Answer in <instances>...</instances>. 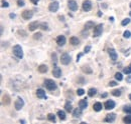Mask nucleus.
Segmentation results:
<instances>
[{
	"mask_svg": "<svg viewBox=\"0 0 131 124\" xmlns=\"http://www.w3.org/2000/svg\"><path fill=\"white\" fill-rule=\"evenodd\" d=\"M22 18L23 19H25V20H29V19H31L33 16V12L31 10H24L23 12H22Z\"/></svg>",
	"mask_w": 131,
	"mask_h": 124,
	"instance_id": "8",
	"label": "nucleus"
},
{
	"mask_svg": "<svg viewBox=\"0 0 131 124\" xmlns=\"http://www.w3.org/2000/svg\"><path fill=\"white\" fill-rule=\"evenodd\" d=\"M123 122L126 124H131V114H129L128 116H125L123 118Z\"/></svg>",
	"mask_w": 131,
	"mask_h": 124,
	"instance_id": "28",
	"label": "nucleus"
},
{
	"mask_svg": "<svg viewBox=\"0 0 131 124\" xmlns=\"http://www.w3.org/2000/svg\"><path fill=\"white\" fill-rule=\"evenodd\" d=\"M96 94H97V89H96V88H90V89H89L88 95H89L90 97H94Z\"/></svg>",
	"mask_w": 131,
	"mask_h": 124,
	"instance_id": "25",
	"label": "nucleus"
},
{
	"mask_svg": "<svg viewBox=\"0 0 131 124\" xmlns=\"http://www.w3.org/2000/svg\"><path fill=\"white\" fill-rule=\"evenodd\" d=\"M36 96L40 99H47V94H46V91L43 89H37L36 90Z\"/></svg>",
	"mask_w": 131,
	"mask_h": 124,
	"instance_id": "14",
	"label": "nucleus"
},
{
	"mask_svg": "<svg viewBox=\"0 0 131 124\" xmlns=\"http://www.w3.org/2000/svg\"><path fill=\"white\" fill-rule=\"evenodd\" d=\"M123 73H125V74H131V66H127V67H125L124 69H123Z\"/></svg>",
	"mask_w": 131,
	"mask_h": 124,
	"instance_id": "32",
	"label": "nucleus"
},
{
	"mask_svg": "<svg viewBox=\"0 0 131 124\" xmlns=\"http://www.w3.org/2000/svg\"><path fill=\"white\" fill-rule=\"evenodd\" d=\"M115 102L113 100H107L106 102H105V104H104V107L105 109H107V110H112L113 108H115Z\"/></svg>",
	"mask_w": 131,
	"mask_h": 124,
	"instance_id": "10",
	"label": "nucleus"
},
{
	"mask_svg": "<svg viewBox=\"0 0 131 124\" xmlns=\"http://www.w3.org/2000/svg\"><path fill=\"white\" fill-rule=\"evenodd\" d=\"M82 70L85 72V73H88V74H91L92 73V69H90L89 67H82Z\"/></svg>",
	"mask_w": 131,
	"mask_h": 124,
	"instance_id": "34",
	"label": "nucleus"
},
{
	"mask_svg": "<svg viewBox=\"0 0 131 124\" xmlns=\"http://www.w3.org/2000/svg\"><path fill=\"white\" fill-rule=\"evenodd\" d=\"M126 82H127V83H131V75L126 77Z\"/></svg>",
	"mask_w": 131,
	"mask_h": 124,
	"instance_id": "44",
	"label": "nucleus"
},
{
	"mask_svg": "<svg viewBox=\"0 0 131 124\" xmlns=\"http://www.w3.org/2000/svg\"><path fill=\"white\" fill-rule=\"evenodd\" d=\"M15 14H13V13H10V14H9V17H10V18H15Z\"/></svg>",
	"mask_w": 131,
	"mask_h": 124,
	"instance_id": "47",
	"label": "nucleus"
},
{
	"mask_svg": "<svg viewBox=\"0 0 131 124\" xmlns=\"http://www.w3.org/2000/svg\"><path fill=\"white\" fill-rule=\"evenodd\" d=\"M130 18H125V19H123L122 20V22H121V25L122 26H126V25H128L129 23H130Z\"/></svg>",
	"mask_w": 131,
	"mask_h": 124,
	"instance_id": "29",
	"label": "nucleus"
},
{
	"mask_svg": "<svg viewBox=\"0 0 131 124\" xmlns=\"http://www.w3.org/2000/svg\"><path fill=\"white\" fill-rule=\"evenodd\" d=\"M129 99L131 100V94H129Z\"/></svg>",
	"mask_w": 131,
	"mask_h": 124,
	"instance_id": "50",
	"label": "nucleus"
},
{
	"mask_svg": "<svg viewBox=\"0 0 131 124\" xmlns=\"http://www.w3.org/2000/svg\"><path fill=\"white\" fill-rule=\"evenodd\" d=\"M123 37L124 38H130L131 37V32L130 31H128V30H126V31H124V33H123Z\"/></svg>",
	"mask_w": 131,
	"mask_h": 124,
	"instance_id": "35",
	"label": "nucleus"
},
{
	"mask_svg": "<svg viewBox=\"0 0 131 124\" xmlns=\"http://www.w3.org/2000/svg\"><path fill=\"white\" fill-rule=\"evenodd\" d=\"M17 5H18L19 7H22V6H24V5H25V2H24V0H17Z\"/></svg>",
	"mask_w": 131,
	"mask_h": 124,
	"instance_id": "39",
	"label": "nucleus"
},
{
	"mask_svg": "<svg viewBox=\"0 0 131 124\" xmlns=\"http://www.w3.org/2000/svg\"><path fill=\"white\" fill-rule=\"evenodd\" d=\"M39 0H30V2L33 3V4H37V2H38Z\"/></svg>",
	"mask_w": 131,
	"mask_h": 124,
	"instance_id": "45",
	"label": "nucleus"
},
{
	"mask_svg": "<svg viewBox=\"0 0 131 124\" xmlns=\"http://www.w3.org/2000/svg\"><path fill=\"white\" fill-rule=\"evenodd\" d=\"M66 41L67 40H66V37L64 35H59L57 38V43L59 46H64L66 44Z\"/></svg>",
	"mask_w": 131,
	"mask_h": 124,
	"instance_id": "11",
	"label": "nucleus"
},
{
	"mask_svg": "<svg viewBox=\"0 0 131 124\" xmlns=\"http://www.w3.org/2000/svg\"><path fill=\"white\" fill-rule=\"evenodd\" d=\"M116 85H117V82H116V81H110V82H109V86H111V87L116 86Z\"/></svg>",
	"mask_w": 131,
	"mask_h": 124,
	"instance_id": "43",
	"label": "nucleus"
},
{
	"mask_svg": "<svg viewBox=\"0 0 131 124\" xmlns=\"http://www.w3.org/2000/svg\"><path fill=\"white\" fill-rule=\"evenodd\" d=\"M90 50H91V46H90V45H88V46H86L84 48V52H85V53L90 52Z\"/></svg>",
	"mask_w": 131,
	"mask_h": 124,
	"instance_id": "42",
	"label": "nucleus"
},
{
	"mask_svg": "<svg viewBox=\"0 0 131 124\" xmlns=\"http://www.w3.org/2000/svg\"><path fill=\"white\" fill-rule=\"evenodd\" d=\"M93 108H94V110H95L96 112H99V111L102 110L103 105H102V103H100V102H96V103L93 105Z\"/></svg>",
	"mask_w": 131,
	"mask_h": 124,
	"instance_id": "22",
	"label": "nucleus"
},
{
	"mask_svg": "<svg viewBox=\"0 0 131 124\" xmlns=\"http://www.w3.org/2000/svg\"><path fill=\"white\" fill-rule=\"evenodd\" d=\"M129 14H130V16H131V11H130V12H129Z\"/></svg>",
	"mask_w": 131,
	"mask_h": 124,
	"instance_id": "51",
	"label": "nucleus"
},
{
	"mask_svg": "<svg viewBox=\"0 0 131 124\" xmlns=\"http://www.w3.org/2000/svg\"><path fill=\"white\" fill-rule=\"evenodd\" d=\"M37 69H38V71H39L40 73H47L48 70H49V69H48V66H47L46 64H41V65H39Z\"/></svg>",
	"mask_w": 131,
	"mask_h": 124,
	"instance_id": "19",
	"label": "nucleus"
},
{
	"mask_svg": "<svg viewBox=\"0 0 131 124\" xmlns=\"http://www.w3.org/2000/svg\"><path fill=\"white\" fill-rule=\"evenodd\" d=\"M68 6H69L70 10H72V11H77L78 10V3L76 2V0H69Z\"/></svg>",
	"mask_w": 131,
	"mask_h": 124,
	"instance_id": "6",
	"label": "nucleus"
},
{
	"mask_svg": "<svg viewBox=\"0 0 131 124\" xmlns=\"http://www.w3.org/2000/svg\"><path fill=\"white\" fill-rule=\"evenodd\" d=\"M38 26H40V24L37 22V21H33L31 23H29V25H28V29L29 31H34Z\"/></svg>",
	"mask_w": 131,
	"mask_h": 124,
	"instance_id": "16",
	"label": "nucleus"
},
{
	"mask_svg": "<svg viewBox=\"0 0 131 124\" xmlns=\"http://www.w3.org/2000/svg\"><path fill=\"white\" fill-rule=\"evenodd\" d=\"M94 27H95V23L93 21H88L85 24V29H87V30H89L91 28H94Z\"/></svg>",
	"mask_w": 131,
	"mask_h": 124,
	"instance_id": "23",
	"label": "nucleus"
},
{
	"mask_svg": "<svg viewBox=\"0 0 131 124\" xmlns=\"http://www.w3.org/2000/svg\"><path fill=\"white\" fill-rule=\"evenodd\" d=\"M107 95H108L107 93H103V94L101 95V97H102V98H105V97H107Z\"/></svg>",
	"mask_w": 131,
	"mask_h": 124,
	"instance_id": "48",
	"label": "nucleus"
},
{
	"mask_svg": "<svg viewBox=\"0 0 131 124\" xmlns=\"http://www.w3.org/2000/svg\"><path fill=\"white\" fill-rule=\"evenodd\" d=\"M52 75L56 78L61 77V76H62V70H61V68L58 67V66H54V68H53V70H52Z\"/></svg>",
	"mask_w": 131,
	"mask_h": 124,
	"instance_id": "12",
	"label": "nucleus"
},
{
	"mask_svg": "<svg viewBox=\"0 0 131 124\" xmlns=\"http://www.w3.org/2000/svg\"><path fill=\"white\" fill-rule=\"evenodd\" d=\"M41 33H35V34H33V39H35V40H39L40 38H41Z\"/></svg>",
	"mask_w": 131,
	"mask_h": 124,
	"instance_id": "37",
	"label": "nucleus"
},
{
	"mask_svg": "<svg viewBox=\"0 0 131 124\" xmlns=\"http://www.w3.org/2000/svg\"><path fill=\"white\" fill-rule=\"evenodd\" d=\"M84 93H85V90H84V89H82V88H80V89H78V90H77V94H78L79 96H82V95H84Z\"/></svg>",
	"mask_w": 131,
	"mask_h": 124,
	"instance_id": "40",
	"label": "nucleus"
},
{
	"mask_svg": "<svg viewBox=\"0 0 131 124\" xmlns=\"http://www.w3.org/2000/svg\"><path fill=\"white\" fill-rule=\"evenodd\" d=\"M45 85H46V87L49 89V91H53V90L57 89V83L51 79L45 80Z\"/></svg>",
	"mask_w": 131,
	"mask_h": 124,
	"instance_id": "1",
	"label": "nucleus"
},
{
	"mask_svg": "<svg viewBox=\"0 0 131 124\" xmlns=\"http://www.w3.org/2000/svg\"><path fill=\"white\" fill-rule=\"evenodd\" d=\"M70 42H71V44H72V45L77 46V45H79L80 40H79V38H78V37H76V36H72V37L70 38Z\"/></svg>",
	"mask_w": 131,
	"mask_h": 124,
	"instance_id": "17",
	"label": "nucleus"
},
{
	"mask_svg": "<svg viewBox=\"0 0 131 124\" xmlns=\"http://www.w3.org/2000/svg\"><path fill=\"white\" fill-rule=\"evenodd\" d=\"M91 9H92V2L90 0H85L83 2V10L86 11V12H88Z\"/></svg>",
	"mask_w": 131,
	"mask_h": 124,
	"instance_id": "7",
	"label": "nucleus"
},
{
	"mask_svg": "<svg viewBox=\"0 0 131 124\" xmlns=\"http://www.w3.org/2000/svg\"><path fill=\"white\" fill-rule=\"evenodd\" d=\"M65 110L67 112H69V113H71L72 111H73V106H72V104L68 101V102H66L65 104Z\"/></svg>",
	"mask_w": 131,
	"mask_h": 124,
	"instance_id": "24",
	"label": "nucleus"
},
{
	"mask_svg": "<svg viewBox=\"0 0 131 124\" xmlns=\"http://www.w3.org/2000/svg\"><path fill=\"white\" fill-rule=\"evenodd\" d=\"M59 7H60V3L58 1H53L49 4V10L50 12H57L59 10Z\"/></svg>",
	"mask_w": 131,
	"mask_h": 124,
	"instance_id": "5",
	"label": "nucleus"
},
{
	"mask_svg": "<svg viewBox=\"0 0 131 124\" xmlns=\"http://www.w3.org/2000/svg\"><path fill=\"white\" fill-rule=\"evenodd\" d=\"M102 32H103V24H98L94 27L93 35H94V37H99V36H101Z\"/></svg>",
	"mask_w": 131,
	"mask_h": 124,
	"instance_id": "3",
	"label": "nucleus"
},
{
	"mask_svg": "<svg viewBox=\"0 0 131 124\" xmlns=\"http://www.w3.org/2000/svg\"><path fill=\"white\" fill-rule=\"evenodd\" d=\"M123 111L127 114H131V106H124L123 107Z\"/></svg>",
	"mask_w": 131,
	"mask_h": 124,
	"instance_id": "36",
	"label": "nucleus"
},
{
	"mask_svg": "<svg viewBox=\"0 0 131 124\" xmlns=\"http://www.w3.org/2000/svg\"><path fill=\"white\" fill-rule=\"evenodd\" d=\"M48 119L50 122H56V115L52 114V113H49L48 114Z\"/></svg>",
	"mask_w": 131,
	"mask_h": 124,
	"instance_id": "27",
	"label": "nucleus"
},
{
	"mask_svg": "<svg viewBox=\"0 0 131 124\" xmlns=\"http://www.w3.org/2000/svg\"><path fill=\"white\" fill-rule=\"evenodd\" d=\"M23 106H24V101H23L22 98L19 97L16 101H15V103H14V107H15L16 110H20Z\"/></svg>",
	"mask_w": 131,
	"mask_h": 124,
	"instance_id": "9",
	"label": "nucleus"
},
{
	"mask_svg": "<svg viewBox=\"0 0 131 124\" xmlns=\"http://www.w3.org/2000/svg\"><path fill=\"white\" fill-rule=\"evenodd\" d=\"M109 55H110V58H111V60L112 61H116L117 60V58H118V55H117V52L115 51L113 48H111V49H109Z\"/></svg>",
	"mask_w": 131,
	"mask_h": 124,
	"instance_id": "15",
	"label": "nucleus"
},
{
	"mask_svg": "<svg viewBox=\"0 0 131 124\" xmlns=\"http://www.w3.org/2000/svg\"><path fill=\"white\" fill-rule=\"evenodd\" d=\"M115 119H116V114L115 113H110V114H108L106 117H105V119H104V121L105 122H114Z\"/></svg>",
	"mask_w": 131,
	"mask_h": 124,
	"instance_id": "13",
	"label": "nucleus"
},
{
	"mask_svg": "<svg viewBox=\"0 0 131 124\" xmlns=\"http://www.w3.org/2000/svg\"><path fill=\"white\" fill-rule=\"evenodd\" d=\"M82 55H83V53H80V54L77 56V61H79V59L81 58V56H82Z\"/></svg>",
	"mask_w": 131,
	"mask_h": 124,
	"instance_id": "46",
	"label": "nucleus"
},
{
	"mask_svg": "<svg viewBox=\"0 0 131 124\" xmlns=\"http://www.w3.org/2000/svg\"><path fill=\"white\" fill-rule=\"evenodd\" d=\"M61 62H62V64H64V65L70 64V62H71V56H70L68 53H63L62 56H61Z\"/></svg>",
	"mask_w": 131,
	"mask_h": 124,
	"instance_id": "4",
	"label": "nucleus"
},
{
	"mask_svg": "<svg viewBox=\"0 0 131 124\" xmlns=\"http://www.w3.org/2000/svg\"><path fill=\"white\" fill-rule=\"evenodd\" d=\"M13 54L19 59H21L23 57V51H22V48L20 45H15L13 47Z\"/></svg>",
	"mask_w": 131,
	"mask_h": 124,
	"instance_id": "2",
	"label": "nucleus"
},
{
	"mask_svg": "<svg viewBox=\"0 0 131 124\" xmlns=\"http://www.w3.org/2000/svg\"><path fill=\"white\" fill-rule=\"evenodd\" d=\"M58 116L60 117V119H61V120H66L65 111H63V110H59V111H58Z\"/></svg>",
	"mask_w": 131,
	"mask_h": 124,
	"instance_id": "26",
	"label": "nucleus"
},
{
	"mask_svg": "<svg viewBox=\"0 0 131 124\" xmlns=\"http://www.w3.org/2000/svg\"><path fill=\"white\" fill-rule=\"evenodd\" d=\"M1 6L7 8V7H9V3H8L7 1H5V0H2V1H1Z\"/></svg>",
	"mask_w": 131,
	"mask_h": 124,
	"instance_id": "38",
	"label": "nucleus"
},
{
	"mask_svg": "<svg viewBox=\"0 0 131 124\" xmlns=\"http://www.w3.org/2000/svg\"><path fill=\"white\" fill-rule=\"evenodd\" d=\"M40 28H41L42 30H49V25H48V23H45V22L40 23Z\"/></svg>",
	"mask_w": 131,
	"mask_h": 124,
	"instance_id": "33",
	"label": "nucleus"
},
{
	"mask_svg": "<svg viewBox=\"0 0 131 124\" xmlns=\"http://www.w3.org/2000/svg\"><path fill=\"white\" fill-rule=\"evenodd\" d=\"M79 107L81 109H86L88 107V101H87V99H82V100H80V102H79Z\"/></svg>",
	"mask_w": 131,
	"mask_h": 124,
	"instance_id": "18",
	"label": "nucleus"
},
{
	"mask_svg": "<svg viewBox=\"0 0 131 124\" xmlns=\"http://www.w3.org/2000/svg\"><path fill=\"white\" fill-rule=\"evenodd\" d=\"M3 33V26H1V34Z\"/></svg>",
	"mask_w": 131,
	"mask_h": 124,
	"instance_id": "49",
	"label": "nucleus"
},
{
	"mask_svg": "<svg viewBox=\"0 0 131 124\" xmlns=\"http://www.w3.org/2000/svg\"><path fill=\"white\" fill-rule=\"evenodd\" d=\"M130 7H131V3H130Z\"/></svg>",
	"mask_w": 131,
	"mask_h": 124,
	"instance_id": "52",
	"label": "nucleus"
},
{
	"mask_svg": "<svg viewBox=\"0 0 131 124\" xmlns=\"http://www.w3.org/2000/svg\"><path fill=\"white\" fill-rule=\"evenodd\" d=\"M2 104L3 105H9L10 104V97H9V95H5V96H3V98H2Z\"/></svg>",
	"mask_w": 131,
	"mask_h": 124,
	"instance_id": "20",
	"label": "nucleus"
},
{
	"mask_svg": "<svg viewBox=\"0 0 131 124\" xmlns=\"http://www.w3.org/2000/svg\"><path fill=\"white\" fill-rule=\"evenodd\" d=\"M111 93H112V95H113V96L119 97V96L121 95V90H119V89H114Z\"/></svg>",
	"mask_w": 131,
	"mask_h": 124,
	"instance_id": "30",
	"label": "nucleus"
},
{
	"mask_svg": "<svg viewBox=\"0 0 131 124\" xmlns=\"http://www.w3.org/2000/svg\"><path fill=\"white\" fill-rule=\"evenodd\" d=\"M51 57H52V61H53V64L56 65V64H57V54H56V53H52Z\"/></svg>",
	"mask_w": 131,
	"mask_h": 124,
	"instance_id": "41",
	"label": "nucleus"
},
{
	"mask_svg": "<svg viewBox=\"0 0 131 124\" xmlns=\"http://www.w3.org/2000/svg\"><path fill=\"white\" fill-rule=\"evenodd\" d=\"M115 78H116V80H118V81H121V80H123L122 73H120V72H117V73H115Z\"/></svg>",
	"mask_w": 131,
	"mask_h": 124,
	"instance_id": "31",
	"label": "nucleus"
},
{
	"mask_svg": "<svg viewBox=\"0 0 131 124\" xmlns=\"http://www.w3.org/2000/svg\"><path fill=\"white\" fill-rule=\"evenodd\" d=\"M82 110L83 109H81V108H76L74 111H73V116L76 117V118L80 117V116L82 115Z\"/></svg>",
	"mask_w": 131,
	"mask_h": 124,
	"instance_id": "21",
	"label": "nucleus"
}]
</instances>
